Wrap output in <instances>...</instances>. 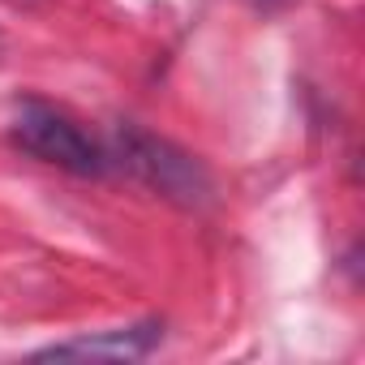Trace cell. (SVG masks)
<instances>
[{
    "mask_svg": "<svg viewBox=\"0 0 365 365\" xmlns=\"http://www.w3.org/2000/svg\"><path fill=\"white\" fill-rule=\"evenodd\" d=\"M116 146H120V159L125 168L142 180V185L176 207H207L215 198V180L211 172L190 155L180 150L176 142L168 138H155L138 125H125L116 133Z\"/></svg>",
    "mask_w": 365,
    "mask_h": 365,
    "instance_id": "6da1fadb",
    "label": "cell"
},
{
    "mask_svg": "<svg viewBox=\"0 0 365 365\" xmlns=\"http://www.w3.org/2000/svg\"><path fill=\"white\" fill-rule=\"evenodd\" d=\"M9 133H14V142H18L26 155L52 163V168H61V172L99 176V172L108 168V150H103L69 112H61V108H52V103H43V99H22V103L14 108Z\"/></svg>",
    "mask_w": 365,
    "mask_h": 365,
    "instance_id": "7a4b0ae2",
    "label": "cell"
},
{
    "mask_svg": "<svg viewBox=\"0 0 365 365\" xmlns=\"http://www.w3.org/2000/svg\"><path fill=\"white\" fill-rule=\"evenodd\" d=\"M159 335H163V327L159 322H133V327H116V331H99V335H82V339H69V344H52V348H43V352H35V356H56V361H65V356H112V361H125V356H146L155 344H159Z\"/></svg>",
    "mask_w": 365,
    "mask_h": 365,
    "instance_id": "3957f363",
    "label": "cell"
}]
</instances>
